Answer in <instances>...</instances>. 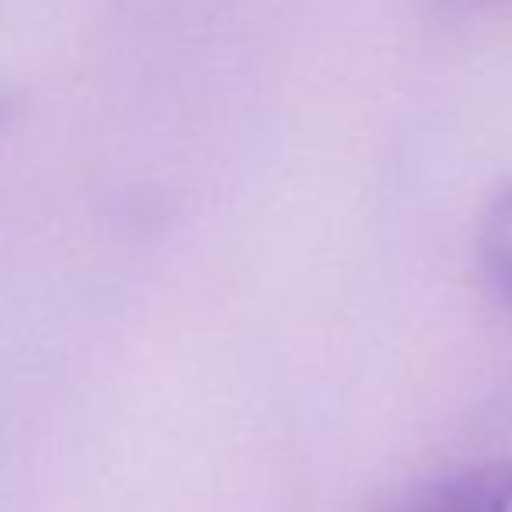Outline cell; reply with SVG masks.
Instances as JSON below:
<instances>
[{
    "label": "cell",
    "mask_w": 512,
    "mask_h": 512,
    "mask_svg": "<svg viewBox=\"0 0 512 512\" xmlns=\"http://www.w3.org/2000/svg\"><path fill=\"white\" fill-rule=\"evenodd\" d=\"M391 512H512V460H481L443 474Z\"/></svg>",
    "instance_id": "1"
},
{
    "label": "cell",
    "mask_w": 512,
    "mask_h": 512,
    "mask_svg": "<svg viewBox=\"0 0 512 512\" xmlns=\"http://www.w3.org/2000/svg\"><path fill=\"white\" fill-rule=\"evenodd\" d=\"M478 258L485 283L512 307V178L495 185L478 220Z\"/></svg>",
    "instance_id": "2"
},
{
    "label": "cell",
    "mask_w": 512,
    "mask_h": 512,
    "mask_svg": "<svg viewBox=\"0 0 512 512\" xmlns=\"http://www.w3.org/2000/svg\"><path fill=\"white\" fill-rule=\"evenodd\" d=\"M11 102H7V98L4 95H0V122H7V115H11Z\"/></svg>",
    "instance_id": "3"
}]
</instances>
